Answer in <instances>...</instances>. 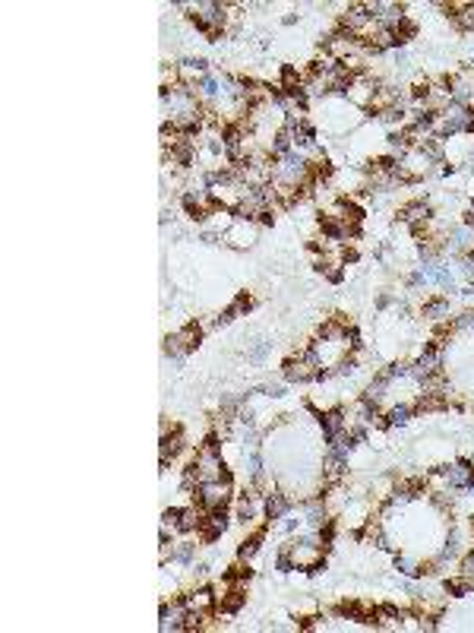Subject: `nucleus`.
Wrapping results in <instances>:
<instances>
[{"label":"nucleus","instance_id":"1a4fd4ad","mask_svg":"<svg viewBox=\"0 0 474 633\" xmlns=\"http://www.w3.org/2000/svg\"><path fill=\"white\" fill-rule=\"evenodd\" d=\"M443 478H446L449 488H471V485H474V468L468 466V462H455V466H449L446 472H443Z\"/></svg>","mask_w":474,"mask_h":633},{"label":"nucleus","instance_id":"a878e982","mask_svg":"<svg viewBox=\"0 0 474 633\" xmlns=\"http://www.w3.org/2000/svg\"><path fill=\"white\" fill-rule=\"evenodd\" d=\"M455 326H474V314H461V320Z\"/></svg>","mask_w":474,"mask_h":633},{"label":"nucleus","instance_id":"4be33fe9","mask_svg":"<svg viewBox=\"0 0 474 633\" xmlns=\"http://www.w3.org/2000/svg\"><path fill=\"white\" fill-rule=\"evenodd\" d=\"M461 577H465L468 583L474 586V551H471V554H468L465 560H461Z\"/></svg>","mask_w":474,"mask_h":633},{"label":"nucleus","instance_id":"9d476101","mask_svg":"<svg viewBox=\"0 0 474 633\" xmlns=\"http://www.w3.org/2000/svg\"><path fill=\"white\" fill-rule=\"evenodd\" d=\"M373 96H377V86L367 83L364 76H358V79H351L348 83V98L358 105H373Z\"/></svg>","mask_w":474,"mask_h":633},{"label":"nucleus","instance_id":"f257e3e1","mask_svg":"<svg viewBox=\"0 0 474 633\" xmlns=\"http://www.w3.org/2000/svg\"><path fill=\"white\" fill-rule=\"evenodd\" d=\"M190 468H193V475H196V482H219V478H225V462H221L215 443H206V447L196 453V459H193Z\"/></svg>","mask_w":474,"mask_h":633},{"label":"nucleus","instance_id":"423d86ee","mask_svg":"<svg viewBox=\"0 0 474 633\" xmlns=\"http://www.w3.org/2000/svg\"><path fill=\"white\" fill-rule=\"evenodd\" d=\"M433 165V158L424 152V146H418V149H408L405 158H402L399 165V178H420V174H427Z\"/></svg>","mask_w":474,"mask_h":633},{"label":"nucleus","instance_id":"0eeeda50","mask_svg":"<svg viewBox=\"0 0 474 633\" xmlns=\"http://www.w3.org/2000/svg\"><path fill=\"white\" fill-rule=\"evenodd\" d=\"M196 342H200V330H196V326H184L180 333H174V336L165 339V351L174 355V358H180V355H187Z\"/></svg>","mask_w":474,"mask_h":633},{"label":"nucleus","instance_id":"a211bd4d","mask_svg":"<svg viewBox=\"0 0 474 633\" xmlns=\"http://www.w3.org/2000/svg\"><path fill=\"white\" fill-rule=\"evenodd\" d=\"M395 567H399L402 573H408V577H420V567L414 564L411 558H405V554H399V558H395Z\"/></svg>","mask_w":474,"mask_h":633},{"label":"nucleus","instance_id":"b1692460","mask_svg":"<svg viewBox=\"0 0 474 633\" xmlns=\"http://www.w3.org/2000/svg\"><path fill=\"white\" fill-rule=\"evenodd\" d=\"M269 349H272V345H269V342H260V345H256V349H253V351H250V355H247V358H250V361H262V358H266V355H269Z\"/></svg>","mask_w":474,"mask_h":633},{"label":"nucleus","instance_id":"5701e85b","mask_svg":"<svg viewBox=\"0 0 474 633\" xmlns=\"http://www.w3.org/2000/svg\"><path fill=\"white\" fill-rule=\"evenodd\" d=\"M440 314H446V301H430L424 307V316H440Z\"/></svg>","mask_w":474,"mask_h":633},{"label":"nucleus","instance_id":"7ed1b4c3","mask_svg":"<svg viewBox=\"0 0 474 633\" xmlns=\"http://www.w3.org/2000/svg\"><path fill=\"white\" fill-rule=\"evenodd\" d=\"M190 13L196 20V26H203L209 35H219L225 29V10H221V3H193Z\"/></svg>","mask_w":474,"mask_h":633},{"label":"nucleus","instance_id":"f03ea898","mask_svg":"<svg viewBox=\"0 0 474 633\" xmlns=\"http://www.w3.org/2000/svg\"><path fill=\"white\" fill-rule=\"evenodd\" d=\"M319 355H316V349H307L301 351L297 358H291L288 365H285V377L288 380H297V383H303V380H313L316 374H319Z\"/></svg>","mask_w":474,"mask_h":633},{"label":"nucleus","instance_id":"2eb2a0df","mask_svg":"<svg viewBox=\"0 0 474 633\" xmlns=\"http://www.w3.org/2000/svg\"><path fill=\"white\" fill-rule=\"evenodd\" d=\"M288 510H291V501H288V497H282V494H272V497L266 501V513H269L272 519H282L285 513H288Z\"/></svg>","mask_w":474,"mask_h":633},{"label":"nucleus","instance_id":"412c9836","mask_svg":"<svg viewBox=\"0 0 474 633\" xmlns=\"http://www.w3.org/2000/svg\"><path fill=\"white\" fill-rule=\"evenodd\" d=\"M241 602H244L241 589H234V592H228V595H225V608H228V611H237V608H241Z\"/></svg>","mask_w":474,"mask_h":633},{"label":"nucleus","instance_id":"aec40b11","mask_svg":"<svg viewBox=\"0 0 474 633\" xmlns=\"http://www.w3.org/2000/svg\"><path fill=\"white\" fill-rule=\"evenodd\" d=\"M408 415H411V409H408V406H395L389 412V425H405Z\"/></svg>","mask_w":474,"mask_h":633},{"label":"nucleus","instance_id":"39448f33","mask_svg":"<svg viewBox=\"0 0 474 633\" xmlns=\"http://www.w3.org/2000/svg\"><path fill=\"white\" fill-rule=\"evenodd\" d=\"M440 130L443 133H461V130H474V114L465 108V105H449L443 108V117H440Z\"/></svg>","mask_w":474,"mask_h":633},{"label":"nucleus","instance_id":"9b49d317","mask_svg":"<svg viewBox=\"0 0 474 633\" xmlns=\"http://www.w3.org/2000/svg\"><path fill=\"white\" fill-rule=\"evenodd\" d=\"M184 605H187V611L190 614H209V608L215 605V595L209 589H196V592H190L184 599Z\"/></svg>","mask_w":474,"mask_h":633},{"label":"nucleus","instance_id":"f3484780","mask_svg":"<svg viewBox=\"0 0 474 633\" xmlns=\"http://www.w3.org/2000/svg\"><path fill=\"white\" fill-rule=\"evenodd\" d=\"M177 450H180V434H171V437H168V431L161 434V466H168V459H171Z\"/></svg>","mask_w":474,"mask_h":633},{"label":"nucleus","instance_id":"4468645a","mask_svg":"<svg viewBox=\"0 0 474 633\" xmlns=\"http://www.w3.org/2000/svg\"><path fill=\"white\" fill-rule=\"evenodd\" d=\"M405 222L408 225H427V219H430V206L427 203H411V206H405Z\"/></svg>","mask_w":474,"mask_h":633},{"label":"nucleus","instance_id":"6ab92c4d","mask_svg":"<svg viewBox=\"0 0 474 633\" xmlns=\"http://www.w3.org/2000/svg\"><path fill=\"white\" fill-rule=\"evenodd\" d=\"M455 16H459V22H461L465 29H474V3H461L459 13H455Z\"/></svg>","mask_w":474,"mask_h":633},{"label":"nucleus","instance_id":"393cba45","mask_svg":"<svg viewBox=\"0 0 474 633\" xmlns=\"http://www.w3.org/2000/svg\"><path fill=\"white\" fill-rule=\"evenodd\" d=\"M174 558H177L180 564H190V560H193V548H190V544H184V548L174 551Z\"/></svg>","mask_w":474,"mask_h":633},{"label":"nucleus","instance_id":"20e7f679","mask_svg":"<svg viewBox=\"0 0 474 633\" xmlns=\"http://www.w3.org/2000/svg\"><path fill=\"white\" fill-rule=\"evenodd\" d=\"M228 497H231V491H228L225 478H219V482H200V488H196V501L206 510H225Z\"/></svg>","mask_w":474,"mask_h":633},{"label":"nucleus","instance_id":"ddd939ff","mask_svg":"<svg viewBox=\"0 0 474 633\" xmlns=\"http://www.w3.org/2000/svg\"><path fill=\"white\" fill-rule=\"evenodd\" d=\"M225 526H228V517H225V510H209V517H203V535L206 538H215L219 532H225Z\"/></svg>","mask_w":474,"mask_h":633},{"label":"nucleus","instance_id":"f8f14e48","mask_svg":"<svg viewBox=\"0 0 474 633\" xmlns=\"http://www.w3.org/2000/svg\"><path fill=\"white\" fill-rule=\"evenodd\" d=\"M436 367H440V351L436 349H427L424 355H420V361H418V367L411 371V377H433L436 374Z\"/></svg>","mask_w":474,"mask_h":633},{"label":"nucleus","instance_id":"6e6552de","mask_svg":"<svg viewBox=\"0 0 474 633\" xmlns=\"http://www.w3.org/2000/svg\"><path fill=\"white\" fill-rule=\"evenodd\" d=\"M225 241L234 244V247H250L256 241V228L247 225V219H237L231 228L225 231Z\"/></svg>","mask_w":474,"mask_h":633},{"label":"nucleus","instance_id":"dca6fc26","mask_svg":"<svg viewBox=\"0 0 474 633\" xmlns=\"http://www.w3.org/2000/svg\"><path fill=\"white\" fill-rule=\"evenodd\" d=\"M323 431H326V437H329V441H332V437H338V434L345 431V415L342 412H329L323 418Z\"/></svg>","mask_w":474,"mask_h":633}]
</instances>
